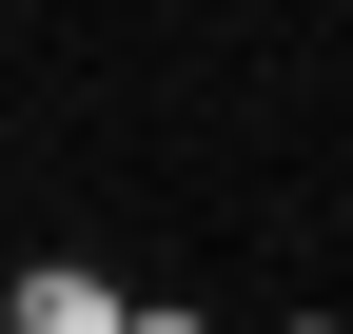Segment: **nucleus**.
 <instances>
[{"instance_id":"1","label":"nucleus","mask_w":353,"mask_h":334,"mask_svg":"<svg viewBox=\"0 0 353 334\" xmlns=\"http://www.w3.org/2000/svg\"><path fill=\"white\" fill-rule=\"evenodd\" d=\"M0 334H138V295H118L99 256H20L0 275Z\"/></svg>"},{"instance_id":"2","label":"nucleus","mask_w":353,"mask_h":334,"mask_svg":"<svg viewBox=\"0 0 353 334\" xmlns=\"http://www.w3.org/2000/svg\"><path fill=\"white\" fill-rule=\"evenodd\" d=\"M138 334H216V315H176V295H138Z\"/></svg>"},{"instance_id":"3","label":"nucleus","mask_w":353,"mask_h":334,"mask_svg":"<svg viewBox=\"0 0 353 334\" xmlns=\"http://www.w3.org/2000/svg\"><path fill=\"white\" fill-rule=\"evenodd\" d=\"M294 334H334V315H294Z\"/></svg>"}]
</instances>
